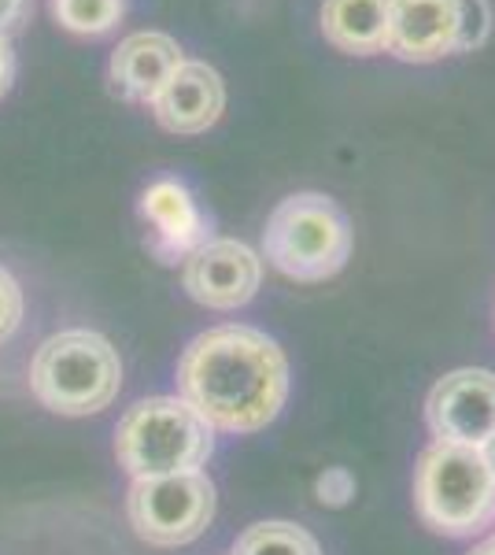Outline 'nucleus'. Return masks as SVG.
Returning <instances> with one entry per match:
<instances>
[{"label": "nucleus", "instance_id": "obj_19", "mask_svg": "<svg viewBox=\"0 0 495 555\" xmlns=\"http://www.w3.org/2000/svg\"><path fill=\"white\" fill-rule=\"evenodd\" d=\"M26 15H30V0H0V34L8 38L12 30H19Z\"/></svg>", "mask_w": 495, "mask_h": 555}, {"label": "nucleus", "instance_id": "obj_21", "mask_svg": "<svg viewBox=\"0 0 495 555\" xmlns=\"http://www.w3.org/2000/svg\"><path fill=\"white\" fill-rule=\"evenodd\" d=\"M481 455H484V463H489V470H492V478H495V437H492L489 444H484Z\"/></svg>", "mask_w": 495, "mask_h": 555}, {"label": "nucleus", "instance_id": "obj_16", "mask_svg": "<svg viewBox=\"0 0 495 555\" xmlns=\"http://www.w3.org/2000/svg\"><path fill=\"white\" fill-rule=\"evenodd\" d=\"M455 15H458L455 52L481 49L492 34V4L489 0H455Z\"/></svg>", "mask_w": 495, "mask_h": 555}, {"label": "nucleus", "instance_id": "obj_10", "mask_svg": "<svg viewBox=\"0 0 495 555\" xmlns=\"http://www.w3.org/2000/svg\"><path fill=\"white\" fill-rule=\"evenodd\" d=\"M182 60H185L182 44L170 38V34L138 30V34H130V38H122L119 49L112 52L107 82H112V89L122 101L152 104Z\"/></svg>", "mask_w": 495, "mask_h": 555}, {"label": "nucleus", "instance_id": "obj_14", "mask_svg": "<svg viewBox=\"0 0 495 555\" xmlns=\"http://www.w3.org/2000/svg\"><path fill=\"white\" fill-rule=\"evenodd\" d=\"M233 555H322V548L303 526L256 522L237 537Z\"/></svg>", "mask_w": 495, "mask_h": 555}, {"label": "nucleus", "instance_id": "obj_13", "mask_svg": "<svg viewBox=\"0 0 495 555\" xmlns=\"http://www.w3.org/2000/svg\"><path fill=\"white\" fill-rule=\"evenodd\" d=\"M392 0H322V34L337 52L377 56L389 49Z\"/></svg>", "mask_w": 495, "mask_h": 555}, {"label": "nucleus", "instance_id": "obj_9", "mask_svg": "<svg viewBox=\"0 0 495 555\" xmlns=\"http://www.w3.org/2000/svg\"><path fill=\"white\" fill-rule=\"evenodd\" d=\"M148 107L167 133H207L226 112V82L207 60H182Z\"/></svg>", "mask_w": 495, "mask_h": 555}, {"label": "nucleus", "instance_id": "obj_11", "mask_svg": "<svg viewBox=\"0 0 495 555\" xmlns=\"http://www.w3.org/2000/svg\"><path fill=\"white\" fill-rule=\"evenodd\" d=\"M455 0H392L389 49L407 64H433L455 52Z\"/></svg>", "mask_w": 495, "mask_h": 555}, {"label": "nucleus", "instance_id": "obj_12", "mask_svg": "<svg viewBox=\"0 0 495 555\" xmlns=\"http://www.w3.org/2000/svg\"><path fill=\"white\" fill-rule=\"evenodd\" d=\"M141 215L152 227V245L167 259L188 256L207 241V219L196 208L193 193L174 178H159L152 182L145 196H141Z\"/></svg>", "mask_w": 495, "mask_h": 555}, {"label": "nucleus", "instance_id": "obj_6", "mask_svg": "<svg viewBox=\"0 0 495 555\" xmlns=\"http://www.w3.org/2000/svg\"><path fill=\"white\" fill-rule=\"evenodd\" d=\"M126 515L133 533L156 548H182L214 518V486L204 470L164 474V478H133L126 492Z\"/></svg>", "mask_w": 495, "mask_h": 555}, {"label": "nucleus", "instance_id": "obj_8", "mask_svg": "<svg viewBox=\"0 0 495 555\" xmlns=\"http://www.w3.org/2000/svg\"><path fill=\"white\" fill-rule=\"evenodd\" d=\"M426 423L437 441L484 449L495 437V374L481 366L444 374L426 400Z\"/></svg>", "mask_w": 495, "mask_h": 555}, {"label": "nucleus", "instance_id": "obj_7", "mask_svg": "<svg viewBox=\"0 0 495 555\" xmlns=\"http://www.w3.org/2000/svg\"><path fill=\"white\" fill-rule=\"evenodd\" d=\"M263 259L237 237H207L182 259V285L200 308L237 311L259 293Z\"/></svg>", "mask_w": 495, "mask_h": 555}, {"label": "nucleus", "instance_id": "obj_4", "mask_svg": "<svg viewBox=\"0 0 495 555\" xmlns=\"http://www.w3.org/2000/svg\"><path fill=\"white\" fill-rule=\"evenodd\" d=\"M414 507L444 537H473L495 518V478L481 449L433 441L414 467Z\"/></svg>", "mask_w": 495, "mask_h": 555}, {"label": "nucleus", "instance_id": "obj_18", "mask_svg": "<svg viewBox=\"0 0 495 555\" xmlns=\"http://www.w3.org/2000/svg\"><path fill=\"white\" fill-rule=\"evenodd\" d=\"M23 322V289L8 267H0V345L19 330Z\"/></svg>", "mask_w": 495, "mask_h": 555}, {"label": "nucleus", "instance_id": "obj_20", "mask_svg": "<svg viewBox=\"0 0 495 555\" xmlns=\"http://www.w3.org/2000/svg\"><path fill=\"white\" fill-rule=\"evenodd\" d=\"M15 82V49H12V38L0 34V96L12 89Z\"/></svg>", "mask_w": 495, "mask_h": 555}, {"label": "nucleus", "instance_id": "obj_3", "mask_svg": "<svg viewBox=\"0 0 495 555\" xmlns=\"http://www.w3.org/2000/svg\"><path fill=\"white\" fill-rule=\"evenodd\" d=\"M214 452V429L182 397H148L115 429V455L130 478L200 470Z\"/></svg>", "mask_w": 495, "mask_h": 555}, {"label": "nucleus", "instance_id": "obj_5", "mask_svg": "<svg viewBox=\"0 0 495 555\" xmlns=\"http://www.w3.org/2000/svg\"><path fill=\"white\" fill-rule=\"evenodd\" d=\"M263 256L292 282H326L351 256V227L344 211L322 193H292L270 211Z\"/></svg>", "mask_w": 495, "mask_h": 555}, {"label": "nucleus", "instance_id": "obj_1", "mask_svg": "<svg viewBox=\"0 0 495 555\" xmlns=\"http://www.w3.org/2000/svg\"><path fill=\"white\" fill-rule=\"evenodd\" d=\"M178 397L211 429L256 434L289 400V360L256 326H211L178 360Z\"/></svg>", "mask_w": 495, "mask_h": 555}, {"label": "nucleus", "instance_id": "obj_2", "mask_svg": "<svg viewBox=\"0 0 495 555\" xmlns=\"http://www.w3.org/2000/svg\"><path fill=\"white\" fill-rule=\"evenodd\" d=\"M122 389V360L96 330H60L34 352L30 392L41 408L67 418L112 408Z\"/></svg>", "mask_w": 495, "mask_h": 555}, {"label": "nucleus", "instance_id": "obj_17", "mask_svg": "<svg viewBox=\"0 0 495 555\" xmlns=\"http://www.w3.org/2000/svg\"><path fill=\"white\" fill-rule=\"evenodd\" d=\"M314 496L322 507H348L355 496V474L348 467H326L314 481Z\"/></svg>", "mask_w": 495, "mask_h": 555}, {"label": "nucleus", "instance_id": "obj_15", "mask_svg": "<svg viewBox=\"0 0 495 555\" xmlns=\"http://www.w3.org/2000/svg\"><path fill=\"white\" fill-rule=\"evenodd\" d=\"M126 12V0H52V15L63 30L96 38V34L115 30Z\"/></svg>", "mask_w": 495, "mask_h": 555}, {"label": "nucleus", "instance_id": "obj_22", "mask_svg": "<svg viewBox=\"0 0 495 555\" xmlns=\"http://www.w3.org/2000/svg\"><path fill=\"white\" fill-rule=\"evenodd\" d=\"M470 555H495V537H492V541H484V544H477Z\"/></svg>", "mask_w": 495, "mask_h": 555}]
</instances>
